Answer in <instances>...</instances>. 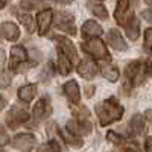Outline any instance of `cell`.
Here are the masks:
<instances>
[{"label":"cell","mask_w":152,"mask_h":152,"mask_svg":"<svg viewBox=\"0 0 152 152\" xmlns=\"http://www.w3.org/2000/svg\"><path fill=\"white\" fill-rule=\"evenodd\" d=\"M72 111H73V114L76 116V119H79V120H87L88 116H90V111H88L85 107H81V108L75 107V108H72Z\"/></svg>","instance_id":"obj_27"},{"label":"cell","mask_w":152,"mask_h":152,"mask_svg":"<svg viewBox=\"0 0 152 152\" xmlns=\"http://www.w3.org/2000/svg\"><path fill=\"white\" fill-rule=\"evenodd\" d=\"M2 34L8 41H17L20 38V29L17 24L11 23V21H5L2 23Z\"/></svg>","instance_id":"obj_13"},{"label":"cell","mask_w":152,"mask_h":152,"mask_svg":"<svg viewBox=\"0 0 152 152\" xmlns=\"http://www.w3.org/2000/svg\"><path fill=\"white\" fill-rule=\"evenodd\" d=\"M18 20L21 21V24L28 29V32H34L35 31V23L34 18L29 14H18Z\"/></svg>","instance_id":"obj_25"},{"label":"cell","mask_w":152,"mask_h":152,"mask_svg":"<svg viewBox=\"0 0 152 152\" xmlns=\"http://www.w3.org/2000/svg\"><path fill=\"white\" fill-rule=\"evenodd\" d=\"M64 93L66 96L69 97L70 102L73 104H78L79 99H81V94H79V85L76 81H69L64 84Z\"/></svg>","instance_id":"obj_16"},{"label":"cell","mask_w":152,"mask_h":152,"mask_svg":"<svg viewBox=\"0 0 152 152\" xmlns=\"http://www.w3.org/2000/svg\"><path fill=\"white\" fill-rule=\"evenodd\" d=\"M66 128H67V131H70L72 134L81 137V135L90 134V131H91V123L88 122V120H79V119H78V120H69Z\"/></svg>","instance_id":"obj_5"},{"label":"cell","mask_w":152,"mask_h":152,"mask_svg":"<svg viewBox=\"0 0 152 152\" xmlns=\"http://www.w3.org/2000/svg\"><path fill=\"white\" fill-rule=\"evenodd\" d=\"M8 143V135H6V131L2 129V145H6Z\"/></svg>","instance_id":"obj_34"},{"label":"cell","mask_w":152,"mask_h":152,"mask_svg":"<svg viewBox=\"0 0 152 152\" xmlns=\"http://www.w3.org/2000/svg\"><path fill=\"white\" fill-rule=\"evenodd\" d=\"M102 76H104L107 81H110V82H116L119 79L120 73H119V70L116 67H105L102 70Z\"/></svg>","instance_id":"obj_24"},{"label":"cell","mask_w":152,"mask_h":152,"mask_svg":"<svg viewBox=\"0 0 152 152\" xmlns=\"http://www.w3.org/2000/svg\"><path fill=\"white\" fill-rule=\"evenodd\" d=\"M37 28H38V35H46L50 24L53 21V12L52 9H44V11H40L37 14Z\"/></svg>","instance_id":"obj_4"},{"label":"cell","mask_w":152,"mask_h":152,"mask_svg":"<svg viewBox=\"0 0 152 152\" xmlns=\"http://www.w3.org/2000/svg\"><path fill=\"white\" fill-rule=\"evenodd\" d=\"M104 34V29L100 24H97L96 21L93 20H87L84 24H82V35L84 37H100Z\"/></svg>","instance_id":"obj_15"},{"label":"cell","mask_w":152,"mask_h":152,"mask_svg":"<svg viewBox=\"0 0 152 152\" xmlns=\"http://www.w3.org/2000/svg\"><path fill=\"white\" fill-rule=\"evenodd\" d=\"M123 152H134V149H129V148H128V149H125Z\"/></svg>","instance_id":"obj_40"},{"label":"cell","mask_w":152,"mask_h":152,"mask_svg":"<svg viewBox=\"0 0 152 152\" xmlns=\"http://www.w3.org/2000/svg\"><path fill=\"white\" fill-rule=\"evenodd\" d=\"M129 2L131 0H117V6H116V11H114V18L117 20V23H126L125 20V14L128 12V8H129Z\"/></svg>","instance_id":"obj_17"},{"label":"cell","mask_w":152,"mask_h":152,"mask_svg":"<svg viewBox=\"0 0 152 152\" xmlns=\"http://www.w3.org/2000/svg\"><path fill=\"white\" fill-rule=\"evenodd\" d=\"M82 50L85 53L88 55H91L93 58L96 59H111V55L108 52V49L107 46L104 44L102 40H99V37L97 38H91V40H88L82 44Z\"/></svg>","instance_id":"obj_2"},{"label":"cell","mask_w":152,"mask_h":152,"mask_svg":"<svg viewBox=\"0 0 152 152\" xmlns=\"http://www.w3.org/2000/svg\"><path fill=\"white\" fill-rule=\"evenodd\" d=\"M129 126L135 135H142L145 132V119L140 116V114H134L131 117V122H129Z\"/></svg>","instance_id":"obj_19"},{"label":"cell","mask_w":152,"mask_h":152,"mask_svg":"<svg viewBox=\"0 0 152 152\" xmlns=\"http://www.w3.org/2000/svg\"><path fill=\"white\" fill-rule=\"evenodd\" d=\"M145 151L146 152H152V137H146V140H145Z\"/></svg>","instance_id":"obj_32"},{"label":"cell","mask_w":152,"mask_h":152,"mask_svg":"<svg viewBox=\"0 0 152 152\" xmlns=\"http://www.w3.org/2000/svg\"><path fill=\"white\" fill-rule=\"evenodd\" d=\"M93 90H94L93 87H90V88H88V90H87V93H88L87 96H88V97H91V96H93Z\"/></svg>","instance_id":"obj_37"},{"label":"cell","mask_w":152,"mask_h":152,"mask_svg":"<svg viewBox=\"0 0 152 152\" xmlns=\"http://www.w3.org/2000/svg\"><path fill=\"white\" fill-rule=\"evenodd\" d=\"M78 73H79V76H82L84 79H93L96 76V73H97L96 62L91 61V59H84L78 66Z\"/></svg>","instance_id":"obj_10"},{"label":"cell","mask_w":152,"mask_h":152,"mask_svg":"<svg viewBox=\"0 0 152 152\" xmlns=\"http://www.w3.org/2000/svg\"><path fill=\"white\" fill-rule=\"evenodd\" d=\"M145 46L149 50H152V28L146 29V32H145Z\"/></svg>","instance_id":"obj_29"},{"label":"cell","mask_w":152,"mask_h":152,"mask_svg":"<svg viewBox=\"0 0 152 152\" xmlns=\"http://www.w3.org/2000/svg\"><path fill=\"white\" fill-rule=\"evenodd\" d=\"M88 8L91 9V12H93V14H94L97 18H102V20L108 18V12H107V9H105L104 5L94 3V2H88Z\"/></svg>","instance_id":"obj_22"},{"label":"cell","mask_w":152,"mask_h":152,"mask_svg":"<svg viewBox=\"0 0 152 152\" xmlns=\"http://www.w3.org/2000/svg\"><path fill=\"white\" fill-rule=\"evenodd\" d=\"M28 120H29L28 111H24L21 108H12L6 116V123L11 126V128H15V126L28 122Z\"/></svg>","instance_id":"obj_7"},{"label":"cell","mask_w":152,"mask_h":152,"mask_svg":"<svg viewBox=\"0 0 152 152\" xmlns=\"http://www.w3.org/2000/svg\"><path fill=\"white\" fill-rule=\"evenodd\" d=\"M149 76H152V64L149 66Z\"/></svg>","instance_id":"obj_39"},{"label":"cell","mask_w":152,"mask_h":152,"mask_svg":"<svg viewBox=\"0 0 152 152\" xmlns=\"http://www.w3.org/2000/svg\"><path fill=\"white\" fill-rule=\"evenodd\" d=\"M11 79H12V75H11L8 70H3V72H2V87L6 88V87L9 85Z\"/></svg>","instance_id":"obj_31"},{"label":"cell","mask_w":152,"mask_h":152,"mask_svg":"<svg viewBox=\"0 0 152 152\" xmlns=\"http://www.w3.org/2000/svg\"><path fill=\"white\" fill-rule=\"evenodd\" d=\"M35 145H37V138L34 134H29V132L17 134L12 138V146L18 151H23V152H29Z\"/></svg>","instance_id":"obj_3"},{"label":"cell","mask_w":152,"mask_h":152,"mask_svg":"<svg viewBox=\"0 0 152 152\" xmlns=\"http://www.w3.org/2000/svg\"><path fill=\"white\" fill-rule=\"evenodd\" d=\"M125 34L132 41H135L138 38V35H140V21H138L135 17L129 18L125 23Z\"/></svg>","instance_id":"obj_14"},{"label":"cell","mask_w":152,"mask_h":152,"mask_svg":"<svg viewBox=\"0 0 152 152\" xmlns=\"http://www.w3.org/2000/svg\"><path fill=\"white\" fill-rule=\"evenodd\" d=\"M58 55H59V58H58V70H59L61 75L67 76L72 72V62L73 61L69 56H66L64 53H61V52H58Z\"/></svg>","instance_id":"obj_21"},{"label":"cell","mask_w":152,"mask_h":152,"mask_svg":"<svg viewBox=\"0 0 152 152\" xmlns=\"http://www.w3.org/2000/svg\"><path fill=\"white\" fill-rule=\"evenodd\" d=\"M55 41H56V47H58V52L64 53L66 56H69L72 61L76 58V49L73 46V43L66 37H55Z\"/></svg>","instance_id":"obj_9"},{"label":"cell","mask_w":152,"mask_h":152,"mask_svg":"<svg viewBox=\"0 0 152 152\" xmlns=\"http://www.w3.org/2000/svg\"><path fill=\"white\" fill-rule=\"evenodd\" d=\"M107 138L111 143H114V145H122L123 143V137L119 135L117 132H114V131H108L107 132Z\"/></svg>","instance_id":"obj_28"},{"label":"cell","mask_w":152,"mask_h":152,"mask_svg":"<svg viewBox=\"0 0 152 152\" xmlns=\"http://www.w3.org/2000/svg\"><path fill=\"white\" fill-rule=\"evenodd\" d=\"M47 114H50V100L47 97H41L34 107V119L41 120L44 119Z\"/></svg>","instance_id":"obj_12"},{"label":"cell","mask_w":152,"mask_h":152,"mask_svg":"<svg viewBox=\"0 0 152 152\" xmlns=\"http://www.w3.org/2000/svg\"><path fill=\"white\" fill-rule=\"evenodd\" d=\"M143 18H146L149 23H152V9H146V11H143Z\"/></svg>","instance_id":"obj_33"},{"label":"cell","mask_w":152,"mask_h":152,"mask_svg":"<svg viewBox=\"0 0 152 152\" xmlns=\"http://www.w3.org/2000/svg\"><path fill=\"white\" fill-rule=\"evenodd\" d=\"M123 107L116 102V99H107L96 107V114L102 126H107L113 122H117L123 116Z\"/></svg>","instance_id":"obj_1"},{"label":"cell","mask_w":152,"mask_h":152,"mask_svg":"<svg viewBox=\"0 0 152 152\" xmlns=\"http://www.w3.org/2000/svg\"><path fill=\"white\" fill-rule=\"evenodd\" d=\"M46 148H47V152H61V146L56 140H50Z\"/></svg>","instance_id":"obj_30"},{"label":"cell","mask_w":152,"mask_h":152,"mask_svg":"<svg viewBox=\"0 0 152 152\" xmlns=\"http://www.w3.org/2000/svg\"><path fill=\"white\" fill-rule=\"evenodd\" d=\"M145 117H146L149 122H152V110H146V113H145Z\"/></svg>","instance_id":"obj_35"},{"label":"cell","mask_w":152,"mask_h":152,"mask_svg":"<svg viewBox=\"0 0 152 152\" xmlns=\"http://www.w3.org/2000/svg\"><path fill=\"white\" fill-rule=\"evenodd\" d=\"M140 72H142L140 61H132L125 69V75L128 76L131 81H138V82H140V78H138V73H140Z\"/></svg>","instance_id":"obj_20"},{"label":"cell","mask_w":152,"mask_h":152,"mask_svg":"<svg viewBox=\"0 0 152 152\" xmlns=\"http://www.w3.org/2000/svg\"><path fill=\"white\" fill-rule=\"evenodd\" d=\"M5 5H6V0H0V8H5Z\"/></svg>","instance_id":"obj_38"},{"label":"cell","mask_w":152,"mask_h":152,"mask_svg":"<svg viewBox=\"0 0 152 152\" xmlns=\"http://www.w3.org/2000/svg\"><path fill=\"white\" fill-rule=\"evenodd\" d=\"M145 2H146L148 5H151V6H152V0H145Z\"/></svg>","instance_id":"obj_41"},{"label":"cell","mask_w":152,"mask_h":152,"mask_svg":"<svg viewBox=\"0 0 152 152\" xmlns=\"http://www.w3.org/2000/svg\"><path fill=\"white\" fill-rule=\"evenodd\" d=\"M28 59V52L23 46H12L11 49V59H9V67L11 70H17L20 64H23Z\"/></svg>","instance_id":"obj_6"},{"label":"cell","mask_w":152,"mask_h":152,"mask_svg":"<svg viewBox=\"0 0 152 152\" xmlns=\"http://www.w3.org/2000/svg\"><path fill=\"white\" fill-rule=\"evenodd\" d=\"M61 137L64 138L69 145H72V146H75V148H81V146H82V140H81V138H79L78 135L72 134V132L67 131V129L61 132Z\"/></svg>","instance_id":"obj_23"},{"label":"cell","mask_w":152,"mask_h":152,"mask_svg":"<svg viewBox=\"0 0 152 152\" xmlns=\"http://www.w3.org/2000/svg\"><path fill=\"white\" fill-rule=\"evenodd\" d=\"M20 5L24 9H37L38 6L44 5V0H21Z\"/></svg>","instance_id":"obj_26"},{"label":"cell","mask_w":152,"mask_h":152,"mask_svg":"<svg viewBox=\"0 0 152 152\" xmlns=\"http://www.w3.org/2000/svg\"><path fill=\"white\" fill-rule=\"evenodd\" d=\"M35 96H37V85L35 84L23 85L18 90V97L23 100V102H31V100H34Z\"/></svg>","instance_id":"obj_18"},{"label":"cell","mask_w":152,"mask_h":152,"mask_svg":"<svg viewBox=\"0 0 152 152\" xmlns=\"http://www.w3.org/2000/svg\"><path fill=\"white\" fill-rule=\"evenodd\" d=\"M56 28L61 29V31H66L69 34H73L75 35V26H73V15L72 14H67V12H58L56 14Z\"/></svg>","instance_id":"obj_8"},{"label":"cell","mask_w":152,"mask_h":152,"mask_svg":"<svg viewBox=\"0 0 152 152\" xmlns=\"http://www.w3.org/2000/svg\"><path fill=\"white\" fill-rule=\"evenodd\" d=\"M56 3H61V5H70L73 0H55Z\"/></svg>","instance_id":"obj_36"},{"label":"cell","mask_w":152,"mask_h":152,"mask_svg":"<svg viewBox=\"0 0 152 152\" xmlns=\"http://www.w3.org/2000/svg\"><path fill=\"white\" fill-rule=\"evenodd\" d=\"M108 43H110V46L113 47V49H116V50H125L128 49V44H126V41L123 40V37H122V34L119 32V31H116V29H111L110 31V34H108Z\"/></svg>","instance_id":"obj_11"}]
</instances>
